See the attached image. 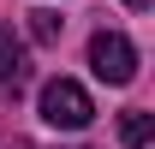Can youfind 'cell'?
Wrapping results in <instances>:
<instances>
[{
	"mask_svg": "<svg viewBox=\"0 0 155 149\" xmlns=\"http://www.w3.org/2000/svg\"><path fill=\"white\" fill-rule=\"evenodd\" d=\"M36 108H42V119H48L54 131H84L90 119H96V101H90V90H84V84H72V78H48Z\"/></svg>",
	"mask_w": 155,
	"mask_h": 149,
	"instance_id": "6da1fadb",
	"label": "cell"
},
{
	"mask_svg": "<svg viewBox=\"0 0 155 149\" xmlns=\"http://www.w3.org/2000/svg\"><path fill=\"white\" fill-rule=\"evenodd\" d=\"M90 72L101 78V84H131L137 78V48L119 30H96L90 36Z\"/></svg>",
	"mask_w": 155,
	"mask_h": 149,
	"instance_id": "7a4b0ae2",
	"label": "cell"
},
{
	"mask_svg": "<svg viewBox=\"0 0 155 149\" xmlns=\"http://www.w3.org/2000/svg\"><path fill=\"white\" fill-rule=\"evenodd\" d=\"M24 84H30V60H24V42L12 36V24H0V101H12Z\"/></svg>",
	"mask_w": 155,
	"mask_h": 149,
	"instance_id": "3957f363",
	"label": "cell"
},
{
	"mask_svg": "<svg viewBox=\"0 0 155 149\" xmlns=\"http://www.w3.org/2000/svg\"><path fill=\"white\" fill-rule=\"evenodd\" d=\"M149 137H155V119L143 108H131L125 119H119V143H125V149H149Z\"/></svg>",
	"mask_w": 155,
	"mask_h": 149,
	"instance_id": "277c9868",
	"label": "cell"
},
{
	"mask_svg": "<svg viewBox=\"0 0 155 149\" xmlns=\"http://www.w3.org/2000/svg\"><path fill=\"white\" fill-rule=\"evenodd\" d=\"M60 30H66V18H60V12H30V36H36L42 48H54Z\"/></svg>",
	"mask_w": 155,
	"mask_h": 149,
	"instance_id": "5b68a950",
	"label": "cell"
},
{
	"mask_svg": "<svg viewBox=\"0 0 155 149\" xmlns=\"http://www.w3.org/2000/svg\"><path fill=\"white\" fill-rule=\"evenodd\" d=\"M6 149H36V143H24V137H12V143H6Z\"/></svg>",
	"mask_w": 155,
	"mask_h": 149,
	"instance_id": "8992f818",
	"label": "cell"
},
{
	"mask_svg": "<svg viewBox=\"0 0 155 149\" xmlns=\"http://www.w3.org/2000/svg\"><path fill=\"white\" fill-rule=\"evenodd\" d=\"M125 6H131V12H143V6H149V0H125Z\"/></svg>",
	"mask_w": 155,
	"mask_h": 149,
	"instance_id": "52a82bcc",
	"label": "cell"
}]
</instances>
